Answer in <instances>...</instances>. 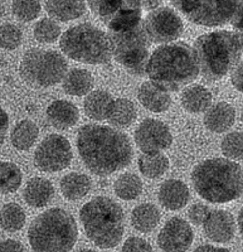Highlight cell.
Returning <instances> with one entry per match:
<instances>
[{"label": "cell", "mask_w": 243, "mask_h": 252, "mask_svg": "<svg viewBox=\"0 0 243 252\" xmlns=\"http://www.w3.org/2000/svg\"><path fill=\"white\" fill-rule=\"evenodd\" d=\"M80 220L85 233L101 249L116 247L125 233V213L107 197H96L83 204Z\"/></svg>", "instance_id": "cell-5"}, {"label": "cell", "mask_w": 243, "mask_h": 252, "mask_svg": "<svg viewBox=\"0 0 243 252\" xmlns=\"http://www.w3.org/2000/svg\"><path fill=\"white\" fill-rule=\"evenodd\" d=\"M60 186L61 192L67 201H78L89 194L92 188V181L89 175L75 172L64 175Z\"/></svg>", "instance_id": "cell-26"}, {"label": "cell", "mask_w": 243, "mask_h": 252, "mask_svg": "<svg viewBox=\"0 0 243 252\" xmlns=\"http://www.w3.org/2000/svg\"><path fill=\"white\" fill-rule=\"evenodd\" d=\"M77 149L85 166L100 177L125 169L134 155L131 141L125 132L100 124H87L78 130Z\"/></svg>", "instance_id": "cell-1"}, {"label": "cell", "mask_w": 243, "mask_h": 252, "mask_svg": "<svg viewBox=\"0 0 243 252\" xmlns=\"http://www.w3.org/2000/svg\"><path fill=\"white\" fill-rule=\"evenodd\" d=\"M114 190L122 201H134L143 193V182L134 173H125L115 181Z\"/></svg>", "instance_id": "cell-30"}, {"label": "cell", "mask_w": 243, "mask_h": 252, "mask_svg": "<svg viewBox=\"0 0 243 252\" xmlns=\"http://www.w3.org/2000/svg\"><path fill=\"white\" fill-rule=\"evenodd\" d=\"M42 10L40 0H13L12 12L15 18L22 22H31L37 19Z\"/></svg>", "instance_id": "cell-35"}, {"label": "cell", "mask_w": 243, "mask_h": 252, "mask_svg": "<svg viewBox=\"0 0 243 252\" xmlns=\"http://www.w3.org/2000/svg\"><path fill=\"white\" fill-rule=\"evenodd\" d=\"M73 158L72 146L64 136L52 134L46 136L34 153V164L46 173H56L68 168Z\"/></svg>", "instance_id": "cell-12"}, {"label": "cell", "mask_w": 243, "mask_h": 252, "mask_svg": "<svg viewBox=\"0 0 243 252\" xmlns=\"http://www.w3.org/2000/svg\"><path fill=\"white\" fill-rule=\"evenodd\" d=\"M194 232L181 217H173L164 224L157 236V245L164 252H185L192 246Z\"/></svg>", "instance_id": "cell-14"}, {"label": "cell", "mask_w": 243, "mask_h": 252, "mask_svg": "<svg viewBox=\"0 0 243 252\" xmlns=\"http://www.w3.org/2000/svg\"><path fill=\"white\" fill-rule=\"evenodd\" d=\"M160 222V211L152 203L139 204L131 213V223L139 232L149 233L154 231Z\"/></svg>", "instance_id": "cell-27"}, {"label": "cell", "mask_w": 243, "mask_h": 252, "mask_svg": "<svg viewBox=\"0 0 243 252\" xmlns=\"http://www.w3.org/2000/svg\"><path fill=\"white\" fill-rule=\"evenodd\" d=\"M23 33L15 24L5 23L0 26V48L13 51L22 43Z\"/></svg>", "instance_id": "cell-37"}, {"label": "cell", "mask_w": 243, "mask_h": 252, "mask_svg": "<svg viewBox=\"0 0 243 252\" xmlns=\"http://www.w3.org/2000/svg\"><path fill=\"white\" fill-rule=\"evenodd\" d=\"M78 252H97V251H96V250H91V249H83Z\"/></svg>", "instance_id": "cell-48"}, {"label": "cell", "mask_w": 243, "mask_h": 252, "mask_svg": "<svg viewBox=\"0 0 243 252\" xmlns=\"http://www.w3.org/2000/svg\"><path fill=\"white\" fill-rule=\"evenodd\" d=\"M231 82L236 90L243 94V60H241L231 72Z\"/></svg>", "instance_id": "cell-40"}, {"label": "cell", "mask_w": 243, "mask_h": 252, "mask_svg": "<svg viewBox=\"0 0 243 252\" xmlns=\"http://www.w3.org/2000/svg\"><path fill=\"white\" fill-rule=\"evenodd\" d=\"M143 9L137 0H123L116 14L106 23L110 33L122 32L139 26L143 22Z\"/></svg>", "instance_id": "cell-19"}, {"label": "cell", "mask_w": 243, "mask_h": 252, "mask_svg": "<svg viewBox=\"0 0 243 252\" xmlns=\"http://www.w3.org/2000/svg\"><path fill=\"white\" fill-rule=\"evenodd\" d=\"M192 182L198 195L209 203H228L243 194L242 168L227 158H212L198 164Z\"/></svg>", "instance_id": "cell-3"}, {"label": "cell", "mask_w": 243, "mask_h": 252, "mask_svg": "<svg viewBox=\"0 0 243 252\" xmlns=\"http://www.w3.org/2000/svg\"><path fill=\"white\" fill-rule=\"evenodd\" d=\"M77 237L75 218L62 208L47 209L28 229L29 245L34 252H69Z\"/></svg>", "instance_id": "cell-6"}, {"label": "cell", "mask_w": 243, "mask_h": 252, "mask_svg": "<svg viewBox=\"0 0 243 252\" xmlns=\"http://www.w3.org/2000/svg\"><path fill=\"white\" fill-rule=\"evenodd\" d=\"M94 85V78L87 69L72 68L67 72L62 81V87L64 92L75 97H82L92 91Z\"/></svg>", "instance_id": "cell-25"}, {"label": "cell", "mask_w": 243, "mask_h": 252, "mask_svg": "<svg viewBox=\"0 0 243 252\" xmlns=\"http://www.w3.org/2000/svg\"><path fill=\"white\" fill-rule=\"evenodd\" d=\"M121 252H152V246L141 237H129L125 241Z\"/></svg>", "instance_id": "cell-38"}, {"label": "cell", "mask_w": 243, "mask_h": 252, "mask_svg": "<svg viewBox=\"0 0 243 252\" xmlns=\"http://www.w3.org/2000/svg\"><path fill=\"white\" fill-rule=\"evenodd\" d=\"M144 27L150 43L155 44L173 43L184 32L183 19L169 6H159L148 13Z\"/></svg>", "instance_id": "cell-11"}, {"label": "cell", "mask_w": 243, "mask_h": 252, "mask_svg": "<svg viewBox=\"0 0 243 252\" xmlns=\"http://www.w3.org/2000/svg\"><path fill=\"white\" fill-rule=\"evenodd\" d=\"M85 0H47L46 10L52 19L56 22H72L86 13Z\"/></svg>", "instance_id": "cell-21"}, {"label": "cell", "mask_w": 243, "mask_h": 252, "mask_svg": "<svg viewBox=\"0 0 243 252\" xmlns=\"http://www.w3.org/2000/svg\"><path fill=\"white\" fill-rule=\"evenodd\" d=\"M193 252H231V251L224 249V247H215L213 246V245H202V246L197 247Z\"/></svg>", "instance_id": "cell-45"}, {"label": "cell", "mask_w": 243, "mask_h": 252, "mask_svg": "<svg viewBox=\"0 0 243 252\" xmlns=\"http://www.w3.org/2000/svg\"><path fill=\"white\" fill-rule=\"evenodd\" d=\"M47 119L58 130L71 129L80 119V111L75 103L67 100H57L47 107Z\"/></svg>", "instance_id": "cell-20"}, {"label": "cell", "mask_w": 243, "mask_h": 252, "mask_svg": "<svg viewBox=\"0 0 243 252\" xmlns=\"http://www.w3.org/2000/svg\"><path fill=\"white\" fill-rule=\"evenodd\" d=\"M136 118L137 110L132 101L127 98H116L112 102L107 120L118 129H127L135 123Z\"/></svg>", "instance_id": "cell-28"}, {"label": "cell", "mask_w": 243, "mask_h": 252, "mask_svg": "<svg viewBox=\"0 0 243 252\" xmlns=\"http://www.w3.org/2000/svg\"><path fill=\"white\" fill-rule=\"evenodd\" d=\"M163 1L164 0H137V3L140 4L141 9L148 13L154 10V9L159 8V6H161Z\"/></svg>", "instance_id": "cell-44"}, {"label": "cell", "mask_w": 243, "mask_h": 252, "mask_svg": "<svg viewBox=\"0 0 243 252\" xmlns=\"http://www.w3.org/2000/svg\"><path fill=\"white\" fill-rule=\"evenodd\" d=\"M38 135H39V129H38L37 124L26 119V120L15 124L12 130L10 139H12V144L15 149L24 152L34 145Z\"/></svg>", "instance_id": "cell-29"}, {"label": "cell", "mask_w": 243, "mask_h": 252, "mask_svg": "<svg viewBox=\"0 0 243 252\" xmlns=\"http://www.w3.org/2000/svg\"><path fill=\"white\" fill-rule=\"evenodd\" d=\"M237 226H238V229H240L241 236H242V238H243V207L240 209V213H238Z\"/></svg>", "instance_id": "cell-46"}, {"label": "cell", "mask_w": 243, "mask_h": 252, "mask_svg": "<svg viewBox=\"0 0 243 252\" xmlns=\"http://www.w3.org/2000/svg\"><path fill=\"white\" fill-rule=\"evenodd\" d=\"M19 72L30 86L51 87L62 82L68 72V62L56 51L31 48L22 57Z\"/></svg>", "instance_id": "cell-9"}, {"label": "cell", "mask_w": 243, "mask_h": 252, "mask_svg": "<svg viewBox=\"0 0 243 252\" xmlns=\"http://www.w3.org/2000/svg\"><path fill=\"white\" fill-rule=\"evenodd\" d=\"M159 202L169 211H178L188 204L190 192L184 182L179 179H168L159 188Z\"/></svg>", "instance_id": "cell-16"}, {"label": "cell", "mask_w": 243, "mask_h": 252, "mask_svg": "<svg viewBox=\"0 0 243 252\" xmlns=\"http://www.w3.org/2000/svg\"><path fill=\"white\" fill-rule=\"evenodd\" d=\"M0 224L6 232H17L26 224V213L17 203H6L0 209Z\"/></svg>", "instance_id": "cell-33"}, {"label": "cell", "mask_w": 243, "mask_h": 252, "mask_svg": "<svg viewBox=\"0 0 243 252\" xmlns=\"http://www.w3.org/2000/svg\"><path fill=\"white\" fill-rule=\"evenodd\" d=\"M241 119H242V121H243V107H242V114H241Z\"/></svg>", "instance_id": "cell-49"}, {"label": "cell", "mask_w": 243, "mask_h": 252, "mask_svg": "<svg viewBox=\"0 0 243 252\" xmlns=\"http://www.w3.org/2000/svg\"><path fill=\"white\" fill-rule=\"evenodd\" d=\"M202 226L207 237L217 244H227L235 237L233 216L223 209H211Z\"/></svg>", "instance_id": "cell-15"}, {"label": "cell", "mask_w": 243, "mask_h": 252, "mask_svg": "<svg viewBox=\"0 0 243 252\" xmlns=\"http://www.w3.org/2000/svg\"><path fill=\"white\" fill-rule=\"evenodd\" d=\"M0 252H26L23 245L15 240H5L0 242Z\"/></svg>", "instance_id": "cell-43"}, {"label": "cell", "mask_w": 243, "mask_h": 252, "mask_svg": "<svg viewBox=\"0 0 243 252\" xmlns=\"http://www.w3.org/2000/svg\"><path fill=\"white\" fill-rule=\"evenodd\" d=\"M137 98L146 110L155 114L165 112L172 105V97L169 92L152 81H146L139 87Z\"/></svg>", "instance_id": "cell-18"}, {"label": "cell", "mask_w": 243, "mask_h": 252, "mask_svg": "<svg viewBox=\"0 0 243 252\" xmlns=\"http://www.w3.org/2000/svg\"><path fill=\"white\" fill-rule=\"evenodd\" d=\"M220 149L227 159L233 161L243 160V132L233 131L227 134L220 144Z\"/></svg>", "instance_id": "cell-36"}, {"label": "cell", "mask_w": 243, "mask_h": 252, "mask_svg": "<svg viewBox=\"0 0 243 252\" xmlns=\"http://www.w3.org/2000/svg\"><path fill=\"white\" fill-rule=\"evenodd\" d=\"M112 102H114V98L110 92L105 90H94L90 92L85 98L83 110H85V114L92 120H107Z\"/></svg>", "instance_id": "cell-24"}, {"label": "cell", "mask_w": 243, "mask_h": 252, "mask_svg": "<svg viewBox=\"0 0 243 252\" xmlns=\"http://www.w3.org/2000/svg\"><path fill=\"white\" fill-rule=\"evenodd\" d=\"M23 181V174L19 166L14 163L1 161L0 163V193L10 194L17 192Z\"/></svg>", "instance_id": "cell-32"}, {"label": "cell", "mask_w": 243, "mask_h": 252, "mask_svg": "<svg viewBox=\"0 0 243 252\" xmlns=\"http://www.w3.org/2000/svg\"><path fill=\"white\" fill-rule=\"evenodd\" d=\"M209 212H211V208L208 206L202 203H195L189 209V220L195 226H202Z\"/></svg>", "instance_id": "cell-39"}, {"label": "cell", "mask_w": 243, "mask_h": 252, "mask_svg": "<svg viewBox=\"0 0 243 252\" xmlns=\"http://www.w3.org/2000/svg\"><path fill=\"white\" fill-rule=\"evenodd\" d=\"M135 143L144 154H159L173 144V135L165 123L156 119H144L135 130Z\"/></svg>", "instance_id": "cell-13"}, {"label": "cell", "mask_w": 243, "mask_h": 252, "mask_svg": "<svg viewBox=\"0 0 243 252\" xmlns=\"http://www.w3.org/2000/svg\"><path fill=\"white\" fill-rule=\"evenodd\" d=\"M236 3V13L232 19L231 24L235 28L243 31V0H235Z\"/></svg>", "instance_id": "cell-42"}, {"label": "cell", "mask_w": 243, "mask_h": 252, "mask_svg": "<svg viewBox=\"0 0 243 252\" xmlns=\"http://www.w3.org/2000/svg\"><path fill=\"white\" fill-rule=\"evenodd\" d=\"M8 127H9V116L8 114H6L5 110L0 106V149H1V146H3L4 141H5Z\"/></svg>", "instance_id": "cell-41"}, {"label": "cell", "mask_w": 243, "mask_h": 252, "mask_svg": "<svg viewBox=\"0 0 243 252\" xmlns=\"http://www.w3.org/2000/svg\"><path fill=\"white\" fill-rule=\"evenodd\" d=\"M240 35V39H241V47H242V53H243V31L241 33H238Z\"/></svg>", "instance_id": "cell-47"}, {"label": "cell", "mask_w": 243, "mask_h": 252, "mask_svg": "<svg viewBox=\"0 0 243 252\" xmlns=\"http://www.w3.org/2000/svg\"><path fill=\"white\" fill-rule=\"evenodd\" d=\"M204 125L209 131L223 134L236 121V110L228 102H217L204 112Z\"/></svg>", "instance_id": "cell-17"}, {"label": "cell", "mask_w": 243, "mask_h": 252, "mask_svg": "<svg viewBox=\"0 0 243 252\" xmlns=\"http://www.w3.org/2000/svg\"><path fill=\"white\" fill-rule=\"evenodd\" d=\"M200 67L192 46L173 42L157 47L150 55L146 76L166 91H179L199 77Z\"/></svg>", "instance_id": "cell-2"}, {"label": "cell", "mask_w": 243, "mask_h": 252, "mask_svg": "<svg viewBox=\"0 0 243 252\" xmlns=\"http://www.w3.org/2000/svg\"><path fill=\"white\" fill-rule=\"evenodd\" d=\"M34 38L39 43H53L61 37L60 24L52 18H43L34 26Z\"/></svg>", "instance_id": "cell-34"}, {"label": "cell", "mask_w": 243, "mask_h": 252, "mask_svg": "<svg viewBox=\"0 0 243 252\" xmlns=\"http://www.w3.org/2000/svg\"><path fill=\"white\" fill-rule=\"evenodd\" d=\"M60 47L64 56L85 64L102 66L112 60L109 34L91 23H81L67 29L61 35Z\"/></svg>", "instance_id": "cell-7"}, {"label": "cell", "mask_w": 243, "mask_h": 252, "mask_svg": "<svg viewBox=\"0 0 243 252\" xmlns=\"http://www.w3.org/2000/svg\"><path fill=\"white\" fill-rule=\"evenodd\" d=\"M111 40L112 58L130 75L141 77L146 75L149 62L150 40L144 27V20L131 29L107 33Z\"/></svg>", "instance_id": "cell-8"}, {"label": "cell", "mask_w": 243, "mask_h": 252, "mask_svg": "<svg viewBox=\"0 0 243 252\" xmlns=\"http://www.w3.org/2000/svg\"><path fill=\"white\" fill-rule=\"evenodd\" d=\"M55 195V187L46 178L35 177L27 182L23 190L24 201L33 208L46 207Z\"/></svg>", "instance_id": "cell-22"}, {"label": "cell", "mask_w": 243, "mask_h": 252, "mask_svg": "<svg viewBox=\"0 0 243 252\" xmlns=\"http://www.w3.org/2000/svg\"><path fill=\"white\" fill-rule=\"evenodd\" d=\"M189 22L202 27L231 23L236 13L235 0H170Z\"/></svg>", "instance_id": "cell-10"}, {"label": "cell", "mask_w": 243, "mask_h": 252, "mask_svg": "<svg viewBox=\"0 0 243 252\" xmlns=\"http://www.w3.org/2000/svg\"><path fill=\"white\" fill-rule=\"evenodd\" d=\"M200 72L209 81L222 80L237 66L242 56L238 33L214 31L200 35L194 43Z\"/></svg>", "instance_id": "cell-4"}, {"label": "cell", "mask_w": 243, "mask_h": 252, "mask_svg": "<svg viewBox=\"0 0 243 252\" xmlns=\"http://www.w3.org/2000/svg\"><path fill=\"white\" fill-rule=\"evenodd\" d=\"M213 96L208 89L202 85H192L183 90L181 102L184 110L190 114H202L212 106Z\"/></svg>", "instance_id": "cell-23"}, {"label": "cell", "mask_w": 243, "mask_h": 252, "mask_svg": "<svg viewBox=\"0 0 243 252\" xmlns=\"http://www.w3.org/2000/svg\"><path fill=\"white\" fill-rule=\"evenodd\" d=\"M139 170L144 177L157 179L163 177L169 169V159L163 154H143L139 158Z\"/></svg>", "instance_id": "cell-31"}]
</instances>
